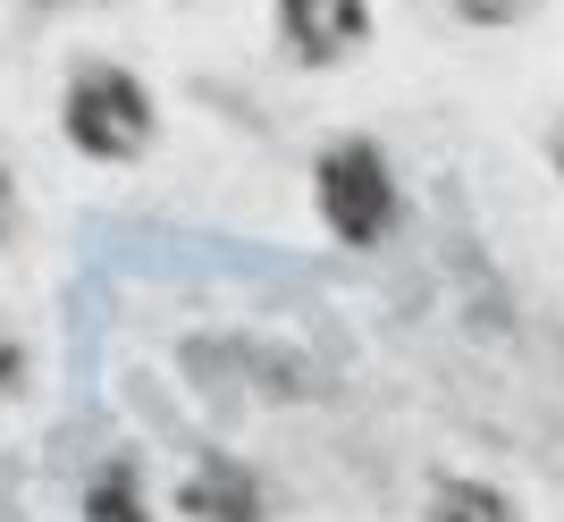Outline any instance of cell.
<instances>
[{
	"label": "cell",
	"instance_id": "obj_1",
	"mask_svg": "<svg viewBox=\"0 0 564 522\" xmlns=\"http://www.w3.org/2000/svg\"><path fill=\"white\" fill-rule=\"evenodd\" d=\"M312 203L329 219L337 244H379L397 228V177H388V152L371 135H337L321 161H312Z\"/></svg>",
	"mask_w": 564,
	"mask_h": 522
},
{
	"label": "cell",
	"instance_id": "obj_2",
	"mask_svg": "<svg viewBox=\"0 0 564 522\" xmlns=\"http://www.w3.org/2000/svg\"><path fill=\"white\" fill-rule=\"evenodd\" d=\"M68 143L94 152V161H135L152 143V94L127 68H110V59L76 68L68 76Z\"/></svg>",
	"mask_w": 564,
	"mask_h": 522
},
{
	"label": "cell",
	"instance_id": "obj_3",
	"mask_svg": "<svg viewBox=\"0 0 564 522\" xmlns=\"http://www.w3.org/2000/svg\"><path fill=\"white\" fill-rule=\"evenodd\" d=\"M279 34L304 68H337L371 43V9L362 0H279Z\"/></svg>",
	"mask_w": 564,
	"mask_h": 522
},
{
	"label": "cell",
	"instance_id": "obj_4",
	"mask_svg": "<svg viewBox=\"0 0 564 522\" xmlns=\"http://www.w3.org/2000/svg\"><path fill=\"white\" fill-rule=\"evenodd\" d=\"M177 514H194V522H261V489H253V472H245L236 455H212V464L186 472Z\"/></svg>",
	"mask_w": 564,
	"mask_h": 522
},
{
	"label": "cell",
	"instance_id": "obj_5",
	"mask_svg": "<svg viewBox=\"0 0 564 522\" xmlns=\"http://www.w3.org/2000/svg\"><path fill=\"white\" fill-rule=\"evenodd\" d=\"M430 522H514V505L497 498L489 480H447V489L430 498Z\"/></svg>",
	"mask_w": 564,
	"mask_h": 522
},
{
	"label": "cell",
	"instance_id": "obj_6",
	"mask_svg": "<svg viewBox=\"0 0 564 522\" xmlns=\"http://www.w3.org/2000/svg\"><path fill=\"white\" fill-rule=\"evenodd\" d=\"M94 522H143V505H135V472L127 464H110V472L94 480V505H85Z\"/></svg>",
	"mask_w": 564,
	"mask_h": 522
},
{
	"label": "cell",
	"instance_id": "obj_7",
	"mask_svg": "<svg viewBox=\"0 0 564 522\" xmlns=\"http://www.w3.org/2000/svg\"><path fill=\"white\" fill-rule=\"evenodd\" d=\"M455 18H471V25H514V18H531L540 0H447Z\"/></svg>",
	"mask_w": 564,
	"mask_h": 522
},
{
	"label": "cell",
	"instance_id": "obj_8",
	"mask_svg": "<svg viewBox=\"0 0 564 522\" xmlns=\"http://www.w3.org/2000/svg\"><path fill=\"white\" fill-rule=\"evenodd\" d=\"M0 237H9V177H0Z\"/></svg>",
	"mask_w": 564,
	"mask_h": 522
},
{
	"label": "cell",
	"instance_id": "obj_9",
	"mask_svg": "<svg viewBox=\"0 0 564 522\" xmlns=\"http://www.w3.org/2000/svg\"><path fill=\"white\" fill-rule=\"evenodd\" d=\"M556 168H564V127H556Z\"/></svg>",
	"mask_w": 564,
	"mask_h": 522
}]
</instances>
